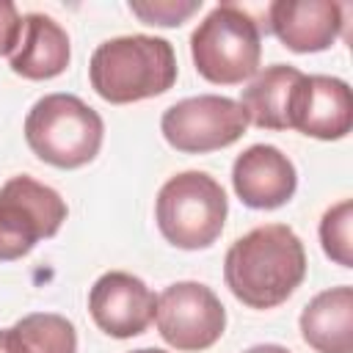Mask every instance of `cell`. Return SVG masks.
I'll return each instance as SVG.
<instances>
[{"label":"cell","instance_id":"cell-1","mask_svg":"<svg viewBox=\"0 0 353 353\" xmlns=\"http://www.w3.org/2000/svg\"><path fill=\"white\" fill-rule=\"evenodd\" d=\"M306 276V251L287 223H265L237 237L223 259L232 295L248 309L281 306Z\"/></svg>","mask_w":353,"mask_h":353},{"label":"cell","instance_id":"cell-2","mask_svg":"<svg viewBox=\"0 0 353 353\" xmlns=\"http://www.w3.org/2000/svg\"><path fill=\"white\" fill-rule=\"evenodd\" d=\"M91 88L110 105L165 94L176 83V55L160 36H116L102 41L88 63Z\"/></svg>","mask_w":353,"mask_h":353},{"label":"cell","instance_id":"cell-3","mask_svg":"<svg viewBox=\"0 0 353 353\" xmlns=\"http://www.w3.org/2000/svg\"><path fill=\"white\" fill-rule=\"evenodd\" d=\"M105 138L102 116L74 94H47L25 116L30 152L55 168L88 165Z\"/></svg>","mask_w":353,"mask_h":353},{"label":"cell","instance_id":"cell-4","mask_svg":"<svg viewBox=\"0 0 353 353\" xmlns=\"http://www.w3.org/2000/svg\"><path fill=\"white\" fill-rule=\"evenodd\" d=\"M190 55L196 72L215 85H240L259 72L262 33L248 11L218 3L193 30Z\"/></svg>","mask_w":353,"mask_h":353},{"label":"cell","instance_id":"cell-5","mask_svg":"<svg viewBox=\"0 0 353 353\" xmlns=\"http://www.w3.org/2000/svg\"><path fill=\"white\" fill-rule=\"evenodd\" d=\"M226 212L229 201L221 182L204 171L174 174L154 201L160 234L182 251L210 248L223 232Z\"/></svg>","mask_w":353,"mask_h":353},{"label":"cell","instance_id":"cell-6","mask_svg":"<svg viewBox=\"0 0 353 353\" xmlns=\"http://www.w3.org/2000/svg\"><path fill=\"white\" fill-rule=\"evenodd\" d=\"M66 212V201L50 185L11 176L0 188V262L22 259L39 240L55 237Z\"/></svg>","mask_w":353,"mask_h":353},{"label":"cell","instance_id":"cell-7","mask_svg":"<svg viewBox=\"0 0 353 353\" xmlns=\"http://www.w3.org/2000/svg\"><path fill=\"white\" fill-rule=\"evenodd\" d=\"M248 119L237 99L199 94L174 102L160 119L165 143L185 154H207L232 146L243 138Z\"/></svg>","mask_w":353,"mask_h":353},{"label":"cell","instance_id":"cell-8","mask_svg":"<svg viewBox=\"0 0 353 353\" xmlns=\"http://www.w3.org/2000/svg\"><path fill=\"white\" fill-rule=\"evenodd\" d=\"M154 323L171 347L182 353H199L223 336L226 309L207 284L174 281L157 295Z\"/></svg>","mask_w":353,"mask_h":353},{"label":"cell","instance_id":"cell-9","mask_svg":"<svg viewBox=\"0 0 353 353\" xmlns=\"http://www.w3.org/2000/svg\"><path fill=\"white\" fill-rule=\"evenodd\" d=\"M157 295L132 273L108 270L88 292V312L99 331L113 339H130L149 328L154 320Z\"/></svg>","mask_w":353,"mask_h":353},{"label":"cell","instance_id":"cell-10","mask_svg":"<svg viewBox=\"0 0 353 353\" xmlns=\"http://www.w3.org/2000/svg\"><path fill=\"white\" fill-rule=\"evenodd\" d=\"M353 127L350 85L328 74H303L290 110V130L317 141H339Z\"/></svg>","mask_w":353,"mask_h":353},{"label":"cell","instance_id":"cell-11","mask_svg":"<svg viewBox=\"0 0 353 353\" xmlns=\"http://www.w3.org/2000/svg\"><path fill=\"white\" fill-rule=\"evenodd\" d=\"M232 185L245 207L276 210L295 196L298 174L292 160L281 149L270 143H254L243 154H237L232 165Z\"/></svg>","mask_w":353,"mask_h":353},{"label":"cell","instance_id":"cell-12","mask_svg":"<svg viewBox=\"0 0 353 353\" xmlns=\"http://www.w3.org/2000/svg\"><path fill=\"white\" fill-rule=\"evenodd\" d=\"M342 14L345 6L331 0H276L268 6V28L292 52H323L342 33Z\"/></svg>","mask_w":353,"mask_h":353},{"label":"cell","instance_id":"cell-13","mask_svg":"<svg viewBox=\"0 0 353 353\" xmlns=\"http://www.w3.org/2000/svg\"><path fill=\"white\" fill-rule=\"evenodd\" d=\"M66 30L47 14H25L17 50L8 55L11 72L25 80H52L69 66Z\"/></svg>","mask_w":353,"mask_h":353},{"label":"cell","instance_id":"cell-14","mask_svg":"<svg viewBox=\"0 0 353 353\" xmlns=\"http://www.w3.org/2000/svg\"><path fill=\"white\" fill-rule=\"evenodd\" d=\"M301 336L317 353H353V290L317 292L301 312Z\"/></svg>","mask_w":353,"mask_h":353},{"label":"cell","instance_id":"cell-15","mask_svg":"<svg viewBox=\"0 0 353 353\" xmlns=\"http://www.w3.org/2000/svg\"><path fill=\"white\" fill-rule=\"evenodd\" d=\"M301 77L303 72L290 63H276L265 72H256L240 97L245 119L259 130H290L292 97Z\"/></svg>","mask_w":353,"mask_h":353},{"label":"cell","instance_id":"cell-16","mask_svg":"<svg viewBox=\"0 0 353 353\" xmlns=\"http://www.w3.org/2000/svg\"><path fill=\"white\" fill-rule=\"evenodd\" d=\"M8 353H77L74 325L55 312H33L6 328Z\"/></svg>","mask_w":353,"mask_h":353},{"label":"cell","instance_id":"cell-17","mask_svg":"<svg viewBox=\"0 0 353 353\" xmlns=\"http://www.w3.org/2000/svg\"><path fill=\"white\" fill-rule=\"evenodd\" d=\"M353 201L342 199L334 207H328L320 218V243L331 262L342 268H353Z\"/></svg>","mask_w":353,"mask_h":353},{"label":"cell","instance_id":"cell-18","mask_svg":"<svg viewBox=\"0 0 353 353\" xmlns=\"http://www.w3.org/2000/svg\"><path fill=\"white\" fill-rule=\"evenodd\" d=\"M201 8V0H132L130 11L143 25H160V28H176L188 22Z\"/></svg>","mask_w":353,"mask_h":353},{"label":"cell","instance_id":"cell-19","mask_svg":"<svg viewBox=\"0 0 353 353\" xmlns=\"http://www.w3.org/2000/svg\"><path fill=\"white\" fill-rule=\"evenodd\" d=\"M22 17L11 0H0V55H11L19 44Z\"/></svg>","mask_w":353,"mask_h":353},{"label":"cell","instance_id":"cell-20","mask_svg":"<svg viewBox=\"0 0 353 353\" xmlns=\"http://www.w3.org/2000/svg\"><path fill=\"white\" fill-rule=\"evenodd\" d=\"M243 353H290V350L281 347V345H254V347H248Z\"/></svg>","mask_w":353,"mask_h":353},{"label":"cell","instance_id":"cell-21","mask_svg":"<svg viewBox=\"0 0 353 353\" xmlns=\"http://www.w3.org/2000/svg\"><path fill=\"white\" fill-rule=\"evenodd\" d=\"M130 353H165L160 347H141V350H130Z\"/></svg>","mask_w":353,"mask_h":353},{"label":"cell","instance_id":"cell-22","mask_svg":"<svg viewBox=\"0 0 353 353\" xmlns=\"http://www.w3.org/2000/svg\"><path fill=\"white\" fill-rule=\"evenodd\" d=\"M0 353H8V347H6V328L0 331Z\"/></svg>","mask_w":353,"mask_h":353}]
</instances>
